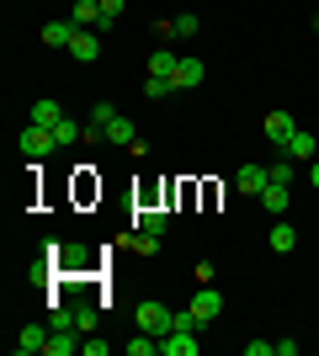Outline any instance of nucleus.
Here are the masks:
<instances>
[{"instance_id": "f257e3e1", "label": "nucleus", "mask_w": 319, "mask_h": 356, "mask_svg": "<svg viewBox=\"0 0 319 356\" xmlns=\"http://www.w3.org/2000/svg\"><path fill=\"white\" fill-rule=\"evenodd\" d=\"M16 149H22V154H27V160L38 165V160H48V154L59 149V138H54V128H38V122H32V128H22Z\"/></svg>"}, {"instance_id": "f03ea898", "label": "nucleus", "mask_w": 319, "mask_h": 356, "mask_svg": "<svg viewBox=\"0 0 319 356\" xmlns=\"http://www.w3.org/2000/svg\"><path fill=\"white\" fill-rule=\"evenodd\" d=\"M138 330L170 335V330H176V309H165V303H138Z\"/></svg>"}, {"instance_id": "7ed1b4c3", "label": "nucleus", "mask_w": 319, "mask_h": 356, "mask_svg": "<svg viewBox=\"0 0 319 356\" xmlns=\"http://www.w3.org/2000/svg\"><path fill=\"white\" fill-rule=\"evenodd\" d=\"M48 255H54V266H59V271H91V266H96L85 245H54Z\"/></svg>"}, {"instance_id": "20e7f679", "label": "nucleus", "mask_w": 319, "mask_h": 356, "mask_svg": "<svg viewBox=\"0 0 319 356\" xmlns=\"http://www.w3.org/2000/svg\"><path fill=\"white\" fill-rule=\"evenodd\" d=\"M234 186H240L245 197H261L266 186H272V165H240V176H234Z\"/></svg>"}, {"instance_id": "39448f33", "label": "nucleus", "mask_w": 319, "mask_h": 356, "mask_svg": "<svg viewBox=\"0 0 319 356\" xmlns=\"http://www.w3.org/2000/svg\"><path fill=\"white\" fill-rule=\"evenodd\" d=\"M80 341H85V335H80L75 325H64V330L48 325V346H43V356H69V351H80Z\"/></svg>"}, {"instance_id": "423d86ee", "label": "nucleus", "mask_w": 319, "mask_h": 356, "mask_svg": "<svg viewBox=\"0 0 319 356\" xmlns=\"http://www.w3.org/2000/svg\"><path fill=\"white\" fill-rule=\"evenodd\" d=\"M218 309H224V293H218L213 282H202L197 298H192V314H197L202 325H213V319H218Z\"/></svg>"}, {"instance_id": "0eeeda50", "label": "nucleus", "mask_w": 319, "mask_h": 356, "mask_svg": "<svg viewBox=\"0 0 319 356\" xmlns=\"http://www.w3.org/2000/svg\"><path fill=\"white\" fill-rule=\"evenodd\" d=\"M202 74H208V64L181 54V59H176V74H170V86H176V90H192V86H202Z\"/></svg>"}, {"instance_id": "6e6552de", "label": "nucleus", "mask_w": 319, "mask_h": 356, "mask_svg": "<svg viewBox=\"0 0 319 356\" xmlns=\"http://www.w3.org/2000/svg\"><path fill=\"white\" fill-rule=\"evenodd\" d=\"M298 134V122L288 118V112H266V138H272L277 149H288V138Z\"/></svg>"}, {"instance_id": "1a4fd4ad", "label": "nucleus", "mask_w": 319, "mask_h": 356, "mask_svg": "<svg viewBox=\"0 0 319 356\" xmlns=\"http://www.w3.org/2000/svg\"><path fill=\"white\" fill-rule=\"evenodd\" d=\"M160 356H197L192 330H170V335H160Z\"/></svg>"}, {"instance_id": "9d476101", "label": "nucleus", "mask_w": 319, "mask_h": 356, "mask_svg": "<svg viewBox=\"0 0 319 356\" xmlns=\"http://www.w3.org/2000/svg\"><path fill=\"white\" fill-rule=\"evenodd\" d=\"M69 54H75L80 64H96V59H101V43H96V27H80V32H75V43H69Z\"/></svg>"}, {"instance_id": "9b49d317", "label": "nucleus", "mask_w": 319, "mask_h": 356, "mask_svg": "<svg viewBox=\"0 0 319 356\" xmlns=\"http://www.w3.org/2000/svg\"><path fill=\"white\" fill-rule=\"evenodd\" d=\"M282 154H293L298 165H309V160H319V144H314V134H309V128H298V134L288 138V149H282Z\"/></svg>"}, {"instance_id": "f8f14e48", "label": "nucleus", "mask_w": 319, "mask_h": 356, "mask_svg": "<svg viewBox=\"0 0 319 356\" xmlns=\"http://www.w3.org/2000/svg\"><path fill=\"white\" fill-rule=\"evenodd\" d=\"M75 22H69V16H59V22H48V27H43V43L48 48H69V43H75Z\"/></svg>"}, {"instance_id": "ddd939ff", "label": "nucleus", "mask_w": 319, "mask_h": 356, "mask_svg": "<svg viewBox=\"0 0 319 356\" xmlns=\"http://www.w3.org/2000/svg\"><path fill=\"white\" fill-rule=\"evenodd\" d=\"M43 346H48V325H27L22 335H16V351L22 356H38Z\"/></svg>"}, {"instance_id": "4468645a", "label": "nucleus", "mask_w": 319, "mask_h": 356, "mask_svg": "<svg viewBox=\"0 0 319 356\" xmlns=\"http://www.w3.org/2000/svg\"><path fill=\"white\" fill-rule=\"evenodd\" d=\"M261 208H266V213H288L293 208V192L282 186V181H272V186L261 192Z\"/></svg>"}, {"instance_id": "2eb2a0df", "label": "nucleus", "mask_w": 319, "mask_h": 356, "mask_svg": "<svg viewBox=\"0 0 319 356\" xmlns=\"http://www.w3.org/2000/svg\"><path fill=\"white\" fill-rule=\"evenodd\" d=\"M32 122H38V128H59V122H64V106L43 96V102H32Z\"/></svg>"}, {"instance_id": "dca6fc26", "label": "nucleus", "mask_w": 319, "mask_h": 356, "mask_svg": "<svg viewBox=\"0 0 319 356\" xmlns=\"http://www.w3.org/2000/svg\"><path fill=\"white\" fill-rule=\"evenodd\" d=\"M176 59H181V54H170V48H154V54H149V74H154V80H170V74H176Z\"/></svg>"}, {"instance_id": "f3484780", "label": "nucleus", "mask_w": 319, "mask_h": 356, "mask_svg": "<svg viewBox=\"0 0 319 356\" xmlns=\"http://www.w3.org/2000/svg\"><path fill=\"white\" fill-rule=\"evenodd\" d=\"M69 22H75V27H96V22H101V0H75Z\"/></svg>"}, {"instance_id": "a211bd4d", "label": "nucleus", "mask_w": 319, "mask_h": 356, "mask_svg": "<svg viewBox=\"0 0 319 356\" xmlns=\"http://www.w3.org/2000/svg\"><path fill=\"white\" fill-rule=\"evenodd\" d=\"M165 223H170L165 208H138V229L144 234H165Z\"/></svg>"}, {"instance_id": "6ab92c4d", "label": "nucleus", "mask_w": 319, "mask_h": 356, "mask_svg": "<svg viewBox=\"0 0 319 356\" xmlns=\"http://www.w3.org/2000/svg\"><path fill=\"white\" fill-rule=\"evenodd\" d=\"M133 128H138V122L133 118H122V112H117V118H112V128H106V138H112V144H122V149H128V144H133Z\"/></svg>"}, {"instance_id": "aec40b11", "label": "nucleus", "mask_w": 319, "mask_h": 356, "mask_svg": "<svg viewBox=\"0 0 319 356\" xmlns=\"http://www.w3.org/2000/svg\"><path fill=\"white\" fill-rule=\"evenodd\" d=\"M272 181L293 186V181H298V160H293V154H277V160H272Z\"/></svg>"}, {"instance_id": "412c9836", "label": "nucleus", "mask_w": 319, "mask_h": 356, "mask_svg": "<svg viewBox=\"0 0 319 356\" xmlns=\"http://www.w3.org/2000/svg\"><path fill=\"white\" fill-rule=\"evenodd\" d=\"M293 245H298V229H293V223H277V229H272V250H277V255H288Z\"/></svg>"}, {"instance_id": "4be33fe9", "label": "nucleus", "mask_w": 319, "mask_h": 356, "mask_svg": "<svg viewBox=\"0 0 319 356\" xmlns=\"http://www.w3.org/2000/svg\"><path fill=\"white\" fill-rule=\"evenodd\" d=\"M54 138H59V144H80V138H85V122H75V118H64L59 128H54Z\"/></svg>"}, {"instance_id": "5701e85b", "label": "nucleus", "mask_w": 319, "mask_h": 356, "mask_svg": "<svg viewBox=\"0 0 319 356\" xmlns=\"http://www.w3.org/2000/svg\"><path fill=\"white\" fill-rule=\"evenodd\" d=\"M128 250H133V255H154V250H160V234H144V229H133Z\"/></svg>"}, {"instance_id": "b1692460", "label": "nucleus", "mask_w": 319, "mask_h": 356, "mask_svg": "<svg viewBox=\"0 0 319 356\" xmlns=\"http://www.w3.org/2000/svg\"><path fill=\"white\" fill-rule=\"evenodd\" d=\"M75 330L80 335H96V303H75Z\"/></svg>"}, {"instance_id": "393cba45", "label": "nucleus", "mask_w": 319, "mask_h": 356, "mask_svg": "<svg viewBox=\"0 0 319 356\" xmlns=\"http://www.w3.org/2000/svg\"><path fill=\"white\" fill-rule=\"evenodd\" d=\"M122 6H128V0H101V22H96V32H106V27H112V22L122 16Z\"/></svg>"}, {"instance_id": "a878e982", "label": "nucleus", "mask_w": 319, "mask_h": 356, "mask_svg": "<svg viewBox=\"0 0 319 356\" xmlns=\"http://www.w3.org/2000/svg\"><path fill=\"white\" fill-rule=\"evenodd\" d=\"M170 80H154V74H144V96H149V102H160V96H170Z\"/></svg>"}, {"instance_id": "bb28decb", "label": "nucleus", "mask_w": 319, "mask_h": 356, "mask_svg": "<svg viewBox=\"0 0 319 356\" xmlns=\"http://www.w3.org/2000/svg\"><path fill=\"white\" fill-rule=\"evenodd\" d=\"M197 27H202V22H197L192 11H181V16H176V38H197Z\"/></svg>"}, {"instance_id": "cd10ccee", "label": "nucleus", "mask_w": 319, "mask_h": 356, "mask_svg": "<svg viewBox=\"0 0 319 356\" xmlns=\"http://www.w3.org/2000/svg\"><path fill=\"white\" fill-rule=\"evenodd\" d=\"M80 356H106V341L101 335H85V341H80Z\"/></svg>"}, {"instance_id": "c85d7f7f", "label": "nucleus", "mask_w": 319, "mask_h": 356, "mask_svg": "<svg viewBox=\"0 0 319 356\" xmlns=\"http://www.w3.org/2000/svg\"><path fill=\"white\" fill-rule=\"evenodd\" d=\"M245 356H277V341H250V346H245Z\"/></svg>"}, {"instance_id": "c756f323", "label": "nucleus", "mask_w": 319, "mask_h": 356, "mask_svg": "<svg viewBox=\"0 0 319 356\" xmlns=\"http://www.w3.org/2000/svg\"><path fill=\"white\" fill-rule=\"evenodd\" d=\"M309 186H319V160H309Z\"/></svg>"}, {"instance_id": "7c9ffc66", "label": "nucleus", "mask_w": 319, "mask_h": 356, "mask_svg": "<svg viewBox=\"0 0 319 356\" xmlns=\"http://www.w3.org/2000/svg\"><path fill=\"white\" fill-rule=\"evenodd\" d=\"M314 16H319V0H314Z\"/></svg>"}]
</instances>
